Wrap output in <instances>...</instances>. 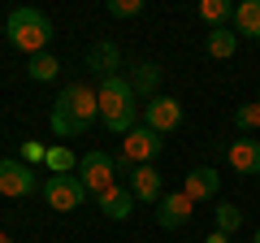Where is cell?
Listing matches in <instances>:
<instances>
[{
	"instance_id": "obj_1",
	"label": "cell",
	"mask_w": 260,
	"mask_h": 243,
	"mask_svg": "<svg viewBox=\"0 0 260 243\" xmlns=\"http://www.w3.org/2000/svg\"><path fill=\"white\" fill-rule=\"evenodd\" d=\"M95 117H100V96H95V87L65 83L61 96H56V104H52V131L61 139H78Z\"/></svg>"
},
{
	"instance_id": "obj_2",
	"label": "cell",
	"mask_w": 260,
	"mask_h": 243,
	"mask_svg": "<svg viewBox=\"0 0 260 243\" xmlns=\"http://www.w3.org/2000/svg\"><path fill=\"white\" fill-rule=\"evenodd\" d=\"M95 96H100V122L113 135L126 139V135L139 126V96H135V87H130V78H121V74L100 78Z\"/></svg>"
},
{
	"instance_id": "obj_3",
	"label": "cell",
	"mask_w": 260,
	"mask_h": 243,
	"mask_svg": "<svg viewBox=\"0 0 260 243\" xmlns=\"http://www.w3.org/2000/svg\"><path fill=\"white\" fill-rule=\"evenodd\" d=\"M5 35H9L13 48H22V52L39 56L48 48V39H52V22H48L44 9H30V5H22V9L9 13V22H5Z\"/></svg>"
},
{
	"instance_id": "obj_4",
	"label": "cell",
	"mask_w": 260,
	"mask_h": 243,
	"mask_svg": "<svg viewBox=\"0 0 260 243\" xmlns=\"http://www.w3.org/2000/svg\"><path fill=\"white\" fill-rule=\"evenodd\" d=\"M44 200H48V208H56V213H74V208L87 200V187H83L78 174H48L44 178Z\"/></svg>"
},
{
	"instance_id": "obj_5",
	"label": "cell",
	"mask_w": 260,
	"mask_h": 243,
	"mask_svg": "<svg viewBox=\"0 0 260 243\" xmlns=\"http://www.w3.org/2000/svg\"><path fill=\"white\" fill-rule=\"evenodd\" d=\"M113 174H117V165H113L109 152H87V157L78 161V178H83L87 196H95V200H100L104 191L117 187V183H113Z\"/></svg>"
},
{
	"instance_id": "obj_6",
	"label": "cell",
	"mask_w": 260,
	"mask_h": 243,
	"mask_svg": "<svg viewBox=\"0 0 260 243\" xmlns=\"http://www.w3.org/2000/svg\"><path fill=\"white\" fill-rule=\"evenodd\" d=\"M160 148H165V139H160L156 131H148L143 122L121 139V157H126L130 165H152V161L160 157Z\"/></svg>"
},
{
	"instance_id": "obj_7",
	"label": "cell",
	"mask_w": 260,
	"mask_h": 243,
	"mask_svg": "<svg viewBox=\"0 0 260 243\" xmlns=\"http://www.w3.org/2000/svg\"><path fill=\"white\" fill-rule=\"evenodd\" d=\"M39 187V178H35V169L26 165V161H18V157H5L0 161V196H30V191Z\"/></svg>"
},
{
	"instance_id": "obj_8",
	"label": "cell",
	"mask_w": 260,
	"mask_h": 243,
	"mask_svg": "<svg viewBox=\"0 0 260 243\" xmlns=\"http://www.w3.org/2000/svg\"><path fill=\"white\" fill-rule=\"evenodd\" d=\"M143 126L165 139L169 131L182 126V104H178L174 96H156V100H148V109H143Z\"/></svg>"
},
{
	"instance_id": "obj_9",
	"label": "cell",
	"mask_w": 260,
	"mask_h": 243,
	"mask_svg": "<svg viewBox=\"0 0 260 243\" xmlns=\"http://www.w3.org/2000/svg\"><path fill=\"white\" fill-rule=\"evenodd\" d=\"M217 191H221V174L208 165L191 169V174L182 178V196L191 200V204H204V200H217Z\"/></svg>"
},
{
	"instance_id": "obj_10",
	"label": "cell",
	"mask_w": 260,
	"mask_h": 243,
	"mask_svg": "<svg viewBox=\"0 0 260 243\" xmlns=\"http://www.w3.org/2000/svg\"><path fill=\"white\" fill-rule=\"evenodd\" d=\"M130 196H135V200H143V204H160L165 187H160L156 165H135V169H130Z\"/></svg>"
},
{
	"instance_id": "obj_11",
	"label": "cell",
	"mask_w": 260,
	"mask_h": 243,
	"mask_svg": "<svg viewBox=\"0 0 260 243\" xmlns=\"http://www.w3.org/2000/svg\"><path fill=\"white\" fill-rule=\"evenodd\" d=\"M195 213V204L182 196V191H174V196H160V208H156V222L165 226V230H178V226H186Z\"/></svg>"
},
{
	"instance_id": "obj_12",
	"label": "cell",
	"mask_w": 260,
	"mask_h": 243,
	"mask_svg": "<svg viewBox=\"0 0 260 243\" xmlns=\"http://www.w3.org/2000/svg\"><path fill=\"white\" fill-rule=\"evenodd\" d=\"M225 157H230V169H234V174H260V139H251V135L234 139Z\"/></svg>"
},
{
	"instance_id": "obj_13",
	"label": "cell",
	"mask_w": 260,
	"mask_h": 243,
	"mask_svg": "<svg viewBox=\"0 0 260 243\" xmlns=\"http://www.w3.org/2000/svg\"><path fill=\"white\" fill-rule=\"evenodd\" d=\"M121 66V48L113 44V39H100V44H91V52H87V70H95L100 78H113V70Z\"/></svg>"
},
{
	"instance_id": "obj_14",
	"label": "cell",
	"mask_w": 260,
	"mask_h": 243,
	"mask_svg": "<svg viewBox=\"0 0 260 243\" xmlns=\"http://www.w3.org/2000/svg\"><path fill=\"white\" fill-rule=\"evenodd\" d=\"M100 213H104V217H113V222H126V217L135 213V196H130L126 187L104 191V196H100Z\"/></svg>"
},
{
	"instance_id": "obj_15",
	"label": "cell",
	"mask_w": 260,
	"mask_h": 243,
	"mask_svg": "<svg viewBox=\"0 0 260 243\" xmlns=\"http://www.w3.org/2000/svg\"><path fill=\"white\" fill-rule=\"evenodd\" d=\"M234 35L260 39V0H243V5H234Z\"/></svg>"
},
{
	"instance_id": "obj_16",
	"label": "cell",
	"mask_w": 260,
	"mask_h": 243,
	"mask_svg": "<svg viewBox=\"0 0 260 243\" xmlns=\"http://www.w3.org/2000/svg\"><path fill=\"white\" fill-rule=\"evenodd\" d=\"M130 87H135V96H148V100H156L160 70L152 66V61H139V66H135V78H130Z\"/></svg>"
},
{
	"instance_id": "obj_17",
	"label": "cell",
	"mask_w": 260,
	"mask_h": 243,
	"mask_svg": "<svg viewBox=\"0 0 260 243\" xmlns=\"http://www.w3.org/2000/svg\"><path fill=\"white\" fill-rule=\"evenodd\" d=\"M204 48H208V56L225 61V56H234V48H239V35H234V31H225V26H217V31H208Z\"/></svg>"
},
{
	"instance_id": "obj_18",
	"label": "cell",
	"mask_w": 260,
	"mask_h": 243,
	"mask_svg": "<svg viewBox=\"0 0 260 243\" xmlns=\"http://www.w3.org/2000/svg\"><path fill=\"white\" fill-rule=\"evenodd\" d=\"M26 74L35 78V83H52V78L61 74V61H56L52 52H39V56H30V66H26Z\"/></svg>"
},
{
	"instance_id": "obj_19",
	"label": "cell",
	"mask_w": 260,
	"mask_h": 243,
	"mask_svg": "<svg viewBox=\"0 0 260 243\" xmlns=\"http://www.w3.org/2000/svg\"><path fill=\"white\" fill-rule=\"evenodd\" d=\"M200 18H204L208 22V26H221V22H230L234 18V5H230V0H204V5H200Z\"/></svg>"
},
{
	"instance_id": "obj_20",
	"label": "cell",
	"mask_w": 260,
	"mask_h": 243,
	"mask_svg": "<svg viewBox=\"0 0 260 243\" xmlns=\"http://www.w3.org/2000/svg\"><path fill=\"white\" fill-rule=\"evenodd\" d=\"M234 126H239L243 135L260 131V100H251V104H239V109H234Z\"/></svg>"
},
{
	"instance_id": "obj_21",
	"label": "cell",
	"mask_w": 260,
	"mask_h": 243,
	"mask_svg": "<svg viewBox=\"0 0 260 243\" xmlns=\"http://www.w3.org/2000/svg\"><path fill=\"white\" fill-rule=\"evenodd\" d=\"M44 165L52 169V174H70V169H74V152H70V148H48Z\"/></svg>"
},
{
	"instance_id": "obj_22",
	"label": "cell",
	"mask_w": 260,
	"mask_h": 243,
	"mask_svg": "<svg viewBox=\"0 0 260 243\" xmlns=\"http://www.w3.org/2000/svg\"><path fill=\"white\" fill-rule=\"evenodd\" d=\"M239 226H243V213H239V208H234V204H217V230H221V234H234Z\"/></svg>"
},
{
	"instance_id": "obj_23",
	"label": "cell",
	"mask_w": 260,
	"mask_h": 243,
	"mask_svg": "<svg viewBox=\"0 0 260 243\" xmlns=\"http://www.w3.org/2000/svg\"><path fill=\"white\" fill-rule=\"evenodd\" d=\"M109 13H113V18H139L143 0H109Z\"/></svg>"
},
{
	"instance_id": "obj_24",
	"label": "cell",
	"mask_w": 260,
	"mask_h": 243,
	"mask_svg": "<svg viewBox=\"0 0 260 243\" xmlns=\"http://www.w3.org/2000/svg\"><path fill=\"white\" fill-rule=\"evenodd\" d=\"M44 157H48L44 143H26V148H22V161H26V165H30V161H44Z\"/></svg>"
},
{
	"instance_id": "obj_25",
	"label": "cell",
	"mask_w": 260,
	"mask_h": 243,
	"mask_svg": "<svg viewBox=\"0 0 260 243\" xmlns=\"http://www.w3.org/2000/svg\"><path fill=\"white\" fill-rule=\"evenodd\" d=\"M204 243H230V234H221V230H213V234H208Z\"/></svg>"
},
{
	"instance_id": "obj_26",
	"label": "cell",
	"mask_w": 260,
	"mask_h": 243,
	"mask_svg": "<svg viewBox=\"0 0 260 243\" xmlns=\"http://www.w3.org/2000/svg\"><path fill=\"white\" fill-rule=\"evenodd\" d=\"M0 243H13V239H9V234H5V230H0Z\"/></svg>"
},
{
	"instance_id": "obj_27",
	"label": "cell",
	"mask_w": 260,
	"mask_h": 243,
	"mask_svg": "<svg viewBox=\"0 0 260 243\" xmlns=\"http://www.w3.org/2000/svg\"><path fill=\"white\" fill-rule=\"evenodd\" d=\"M251 243H260V230H256V234H251Z\"/></svg>"
},
{
	"instance_id": "obj_28",
	"label": "cell",
	"mask_w": 260,
	"mask_h": 243,
	"mask_svg": "<svg viewBox=\"0 0 260 243\" xmlns=\"http://www.w3.org/2000/svg\"><path fill=\"white\" fill-rule=\"evenodd\" d=\"M256 100H260V96H256Z\"/></svg>"
}]
</instances>
